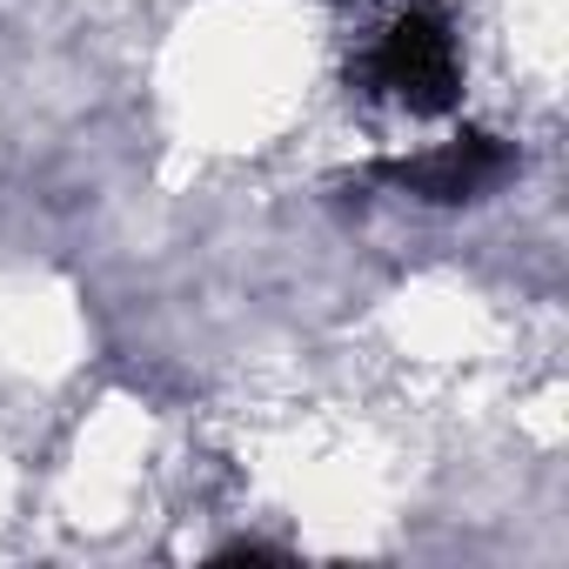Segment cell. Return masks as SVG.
<instances>
[{
  "instance_id": "cell-1",
  "label": "cell",
  "mask_w": 569,
  "mask_h": 569,
  "mask_svg": "<svg viewBox=\"0 0 569 569\" xmlns=\"http://www.w3.org/2000/svg\"><path fill=\"white\" fill-rule=\"evenodd\" d=\"M369 81H376L389 101L416 108V114L449 108V101H456V34H449V21L429 14V8L396 14V21L382 28L376 54H369Z\"/></svg>"
},
{
  "instance_id": "cell-2",
  "label": "cell",
  "mask_w": 569,
  "mask_h": 569,
  "mask_svg": "<svg viewBox=\"0 0 569 569\" xmlns=\"http://www.w3.org/2000/svg\"><path fill=\"white\" fill-rule=\"evenodd\" d=\"M496 174H502V148H496L489 134H462V141H442V148H429V154L389 168L396 188H416V194H429V201H469V194H482Z\"/></svg>"
}]
</instances>
